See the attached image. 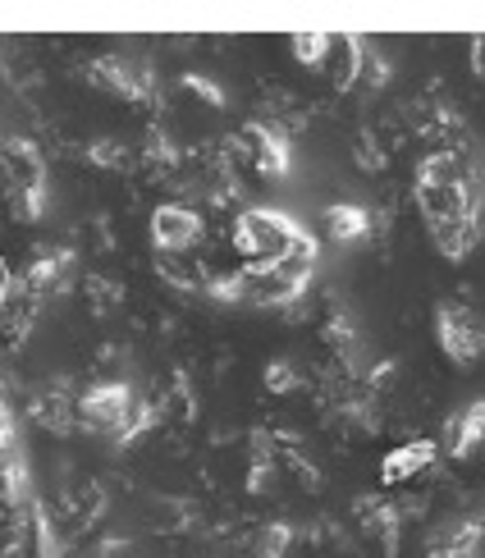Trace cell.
<instances>
[{
	"label": "cell",
	"mask_w": 485,
	"mask_h": 558,
	"mask_svg": "<svg viewBox=\"0 0 485 558\" xmlns=\"http://www.w3.org/2000/svg\"><path fill=\"white\" fill-rule=\"evenodd\" d=\"M417 206L431 234L481 225V174L463 151H435L417 166Z\"/></svg>",
	"instance_id": "6da1fadb"
},
{
	"label": "cell",
	"mask_w": 485,
	"mask_h": 558,
	"mask_svg": "<svg viewBox=\"0 0 485 558\" xmlns=\"http://www.w3.org/2000/svg\"><path fill=\"white\" fill-rule=\"evenodd\" d=\"M312 270H316V239L303 234L284 262H275V266H243V270L225 275V279H211L206 293L225 298V302H247V307H289V302L303 298Z\"/></svg>",
	"instance_id": "7a4b0ae2"
},
{
	"label": "cell",
	"mask_w": 485,
	"mask_h": 558,
	"mask_svg": "<svg viewBox=\"0 0 485 558\" xmlns=\"http://www.w3.org/2000/svg\"><path fill=\"white\" fill-rule=\"evenodd\" d=\"M151 422V412L133 399V389L124 380H110V385H92L83 399H78V426L110 435V439H133Z\"/></svg>",
	"instance_id": "3957f363"
},
{
	"label": "cell",
	"mask_w": 485,
	"mask_h": 558,
	"mask_svg": "<svg viewBox=\"0 0 485 558\" xmlns=\"http://www.w3.org/2000/svg\"><path fill=\"white\" fill-rule=\"evenodd\" d=\"M298 239H303V229H298L284 211H270V206H252V211H243L234 225V247L247 257V266L284 262L298 247Z\"/></svg>",
	"instance_id": "277c9868"
},
{
	"label": "cell",
	"mask_w": 485,
	"mask_h": 558,
	"mask_svg": "<svg viewBox=\"0 0 485 558\" xmlns=\"http://www.w3.org/2000/svg\"><path fill=\"white\" fill-rule=\"evenodd\" d=\"M435 339H440L445 357L458 366H472L485 353V325L463 302H445V307L435 312Z\"/></svg>",
	"instance_id": "5b68a950"
},
{
	"label": "cell",
	"mask_w": 485,
	"mask_h": 558,
	"mask_svg": "<svg viewBox=\"0 0 485 558\" xmlns=\"http://www.w3.org/2000/svg\"><path fill=\"white\" fill-rule=\"evenodd\" d=\"M151 243L160 257H183V252H193L202 243V216L193 211V206H156L151 216Z\"/></svg>",
	"instance_id": "8992f818"
},
{
	"label": "cell",
	"mask_w": 485,
	"mask_h": 558,
	"mask_svg": "<svg viewBox=\"0 0 485 558\" xmlns=\"http://www.w3.org/2000/svg\"><path fill=\"white\" fill-rule=\"evenodd\" d=\"M239 151L257 174H284L289 170V143H284V133L270 129V124H243Z\"/></svg>",
	"instance_id": "52a82bcc"
},
{
	"label": "cell",
	"mask_w": 485,
	"mask_h": 558,
	"mask_svg": "<svg viewBox=\"0 0 485 558\" xmlns=\"http://www.w3.org/2000/svg\"><path fill=\"white\" fill-rule=\"evenodd\" d=\"M92 78H97L101 87H110L114 97H129V101L151 97V74H147V64H137V60H129V56H101L97 64H92Z\"/></svg>",
	"instance_id": "ba28073f"
},
{
	"label": "cell",
	"mask_w": 485,
	"mask_h": 558,
	"mask_svg": "<svg viewBox=\"0 0 485 558\" xmlns=\"http://www.w3.org/2000/svg\"><path fill=\"white\" fill-rule=\"evenodd\" d=\"M435 439H408V445H399V449H389L385 453V462H380V481L385 485H403V481H412V476H422L431 462H435Z\"/></svg>",
	"instance_id": "9c48e42d"
},
{
	"label": "cell",
	"mask_w": 485,
	"mask_h": 558,
	"mask_svg": "<svg viewBox=\"0 0 485 558\" xmlns=\"http://www.w3.org/2000/svg\"><path fill=\"white\" fill-rule=\"evenodd\" d=\"M362 41L357 37H330L326 41V60H320V74H326L335 87H353L362 78Z\"/></svg>",
	"instance_id": "30bf717a"
},
{
	"label": "cell",
	"mask_w": 485,
	"mask_h": 558,
	"mask_svg": "<svg viewBox=\"0 0 485 558\" xmlns=\"http://www.w3.org/2000/svg\"><path fill=\"white\" fill-rule=\"evenodd\" d=\"M476 445H485V399H476L468 412H458L449 422V430H445L449 453H472Z\"/></svg>",
	"instance_id": "8fae6325"
},
{
	"label": "cell",
	"mask_w": 485,
	"mask_h": 558,
	"mask_svg": "<svg viewBox=\"0 0 485 558\" xmlns=\"http://www.w3.org/2000/svg\"><path fill=\"white\" fill-rule=\"evenodd\" d=\"M326 234L335 243H357V239L372 234V216L353 202H335V206H326Z\"/></svg>",
	"instance_id": "7c38bea8"
},
{
	"label": "cell",
	"mask_w": 485,
	"mask_h": 558,
	"mask_svg": "<svg viewBox=\"0 0 485 558\" xmlns=\"http://www.w3.org/2000/svg\"><path fill=\"white\" fill-rule=\"evenodd\" d=\"M426 558H481V526L463 522V526H449L445 536H435Z\"/></svg>",
	"instance_id": "4fadbf2b"
},
{
	"label": "cell",
	"mask_w": 485,
	"mask_h": 558,
	"mask_svg": "<svg viewBox=\"0 0 485 558\" xmlns=\"http://www.w3.org/2000/svg\"><path fill=\"white\" fill-rule=\"evenodd\" d=\"M33 412H37V422H41V426H51V430H69V426L78 422V403H69L64 393H56V389H51V393H41Z\"/></svg>",
	"instance_id": "5bb4252c"
},
{
	"label": "cell",
	"mask_w": 485,
	"mask_h": 558,
	"mask_svg": "<svg viewBox=\"0 0 485 558\" xmlns=\"http://www.w3.org/2000/svg\"><path fill=\"white\" fill-rule=\"evenodd\" d=\"M326 33H293L289 46H293V56L298 64H307V69H320V60H326Z\"/></svg>",
	"instance_id": "9a60e30c"
},
{
	"label": "cell",
	"mask_w": 485,
	"mask_h": 558,
	"mask_svg": "<svg viewBox=\"0 0 485 558\" xmlns=\"http://www.w3.org/2000/svg\"><path fill=\"white\" fill-rule=\"evenodd\" d=\"M357 508H362V522H366V531H376V536L395 541V508L380 504V499H362Z\"/></svg>",
	"instance_id": "2e32d148"
},
{
	"label": "cell",
	"mask_w": 485,
	"mask_h": 558,
	"mask_svg": "<svg viewBox=\"0 0 485 558\" xmlns=\"http://www.w3.org/2000/svg\"><path fill=\"white\" fill-rule=\"evenodd\" d=\"M289 541H293V531H289V526H266V531H262V541H257V558H284Z\"/></svg>",
	"instance_id": "e0dca14e"
},
{
	"label": "cell",
	"mask_w": 485,
	"mask_h": 558,
	"mask_svg": "<svg viewBox=\"0 0 485 558\" xmlns=\"http://www.w3.org/2000/svg\"><path fill=\"white\" fill-rule=\"evenodd\" d=\"M293 385H298V376H293L289 362H270V366H266V389L284 393V389H293Z\"/></svg>",
	"instance_id": "ac0fdd59"
},
{
	"label": "cell",
	"mask_w": 485,
	"mask_h": 558,
	"mask_svg": "<svg viewBox=\"0 0 485 558\" xmlns=\"http://www.w3.org/2000/svg\"><path fill=\"white\" fill-rule=\"evenodd\" d=\"M10 435H14V422H10V408L0 403V453L10 449Z\"/></svg>",
	"instance_id": "d6986e66"
},
{
	"label": "cell",
	"mask_w": 485,
	"mask_h": 558,
	"mask_svg": "<svg viewBox=\"0 0 485 558\" xmlns=\"http://www.w3.org/2000/svg\"><path fill=\"white\" fill-rule=\"evenodd\" d=\"M10 289H14V270L5 266V257H0V298H5Z\"/></svg>",
	"instance_id": "ffe728a7"
},
{
	"label": "cell",
	"mask_w": 485,
	"mask_h": 558,
	"mask_svg": "<svg viewBox=\"0 0 485 558\" xmlns=\"http://www.w3.org/2000/svg\"><path fill=\"white\" fill-rule=\"evenodd\" d=\"M472 64H476V74H485V37H476L472 46Z\"/></svg>",
	"instance_id": "44dd1931"
}]
</instances>
